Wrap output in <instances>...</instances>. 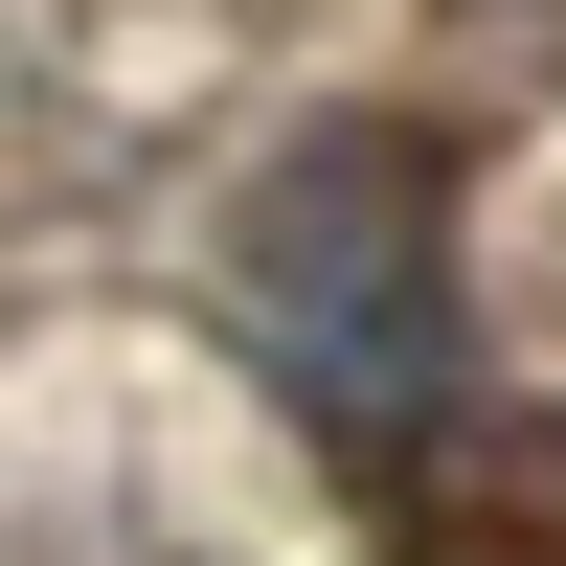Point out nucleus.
<instances>
[{
  "label": "nucleus",
  "instance_id": "f257e3e1",
  "mask_svg": "<svg viewBox=\"0 0 566 566\" xmlns=\"http://www.w3.org/2000/svg\"><path fill=\"white\" fill-rule=\"evenodd\" d=\"M227 317L317 431H431L453 408V181L408 114H317L227 205Z\"/></svg>",
  "mask_w": 566,
  "mask_h": 566
}]
</instances>
